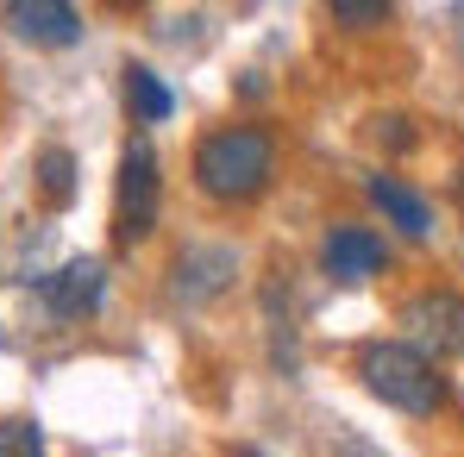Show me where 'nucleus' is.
<instances>
[{"instance_id":"obj_1","label":"nucleus","mask_w":464,"mask_h":457,"mask_svg":"<svg viewBox=\"0 0 464 457\" xmlns=\"http://www.w3.org/2000/svg\"><path fill=\"white\" fill-rule=\"evenodd\" d=\"M276 176V138L264 126H220L195 145V188L208 201H257Z\"/></svg>"},{"instance_id":"obj_2","label":"nucleus","mask_w":464,"mask_h":457,"mask_svg":"<svg viewBox=\"0 0 464 457\" xmlns=\"http://www.w3.org/2000/svg\"><path fill=\"white\" fill-rule=\"evenodd\" d=\"M358 376H364V388H371L383 407H395V414L427 420V414L446 407V376H440V364L420 357L408 338H377V345H364V351H358Z\"/></svg>"},{"instance_id":"obj_3","label":"nucleus","mask_w":464,"mask_h":457,"mask_svg":"<svg viewBox=\"0 0 464 457\" xmlns=\"http://www.w3.org/2000/svg\"><path fill=\"white\" fill-rule=\"evenodd\" d=\"M157 232V151L132 138L120 151V188H113V244L132 251Z\"/></svg>"},{"instance_id":"obj_4","label":"nucleus","mask_w":464,"mask_h":457,"mask_svg":"<svg viewBox=\"0 0 464 457\" xmlns=\"http://www.w3.org/2000/svg\"><path fill=\"white\" fill-rule=\"evenodd\" d=\"M401 326H408V345L420 357H464V295L452 289H427L401 307Z\"/></svg>"},{"instance_id":"obj_5","label":"nucleus","mask_w":464,"mask_h":457,"mask_svg":"<svg viewBox=\"0 0 464 457\" xmlns=\"http://www.w3.org/2000/svg\"><path fill=\"white\" fill-rule=\"evenodd\" d=\"M44 307L57 313V319H82V313H94V307L107 301V263L101 257H70L57 276H44Z\"/></svg>"},{"instance_id":"obj_6","label":"nucleus","mask_w":464,"mask_h":457,"mask_svg":"<svg viewBox=\"0 0 464 457\" xmlns=\"http://www.w3.org/2000/svg\"><path fill=\"white\" fill-rule=\"evenodd\" d=\"M320 263H326L333 282H371V276L389 263V251H383V238H377L371 226H339L326 244H320Z\"/></svg>"},{"instance_id":"obj_7","label":"nucleus","mask_w":464,"mask_h":457,"mask_svg":"<svg viewBox=\"0 0 464 457\" xmlns=\"http://www.w3.org/2000/svg\"><path fill=\"white\" fill-rule=\"evenodd\" d=\"M0 19H6L25 44H51V51L82 38V13L63 6V0H13V6H0Z\"/></svg>"},{"instance_id":"obj_8","label":"nucleus","mask_w":464,"mask_h":457,"mask_svg":"<svg viewBox=\"0 0 464 457\" xmlns=\"http://www.w3.org/2000/svg\"><path fill=\"white\" fill-rule=\"evenodd\" d=\"M232 257L227 244H195V251H182L176 257V295L182 301H208V295H220L227 289V276H232Z\"/></svg>"},{"instance_id":"obj_9","label":"nucleus","mask_w":464,"mask_h":457,"mask_svg":"<svg viewBox=\"0 0 464 457\" xmlns=\"http://www.w3.org/2000/svg\"><path fill=\"white\" fill-rule=\"evenodd\" d=\"M371 201L383 207V220L401 238H427L433 232V207H427V195H414L401 176H371Z\"/></svg>"},{"instance_id":"obj_10","label":"nucleus","mask_w":464,"mask_h":457,"mask_svg":"<svg viewBox=\"0 0 464 457\" xmlns=\"http://www.w3.org/2000/svg\"><path fill=\"white\" fill-rule=\"evenodd\" d=\"M126 107H132V119L157 126V119H169V113H176V94L157 81V70L132 63V70H126Z\"/></svg>"},{"instance_id":"obj_11","label":"nucleus","mask_w":464,"mask_h":457,"mask_svg":"<svg viewBox=\"0 0 464 457\" xmlns=\"http://www.w3.org/2000/svg\"><path fill=\"white\" fill-rule=\"evenodd\" d=\"M38 188H44L51 207H70L76 201V157L63 151V145H51V151L38 157Z\"/></svg>"},{"instance_id":"obj_12","label":"nucleus","mask_w":464,"mask_h":457,"mask_svg":"<svg viewBox=\"0 0 464 457\" xmlns=\"http://www.w3.org/2000/svg\"><path fill=\"white\" fill-rule=\"evenodd\" d=\"M0 457H44V433H38V420L6 414V420H0Z\"/></svg>"},{"instance_id":"obj_13","label":"nucleus","mask_w":464,"mask_h":457,"mask_svg":"<svg viewBox=\"0 0 464 457\" xmlns=\"http://www.w3.org/2000/svg\"><path fill=\"white\" fill-rule=\"evenodd\" d=\"M326 13H333V25H352V32L389 25V0H333Z\"/></svg>"},{"instance_id":"obj_14","label":"nucleus","mask_w":464,"mask_h":457,"mask_svg":"<svg viewBox=\"0 0 464 457\" xmlns=\"http://www.w3.org/2000/svg\"><path fill=\"white\" fill-rule=\"evenodd\" d=\"M339 457H377V452H371L364 439H339Z\"/></svg>"},{"instance_id":"obj_15","label":"nucleus","mask_w":464,"mask_h":457,"mask_svg":"<svg viewBox=\"0 0 464 457\" xmlns=\"http://www.w3.org/2000/svg\"><path fill=\"white\" fill-rule=\"evenodd\" d=\"M232 457H264V452H257V445H238V452H232Z\"/></svg>"}]
</instances>
